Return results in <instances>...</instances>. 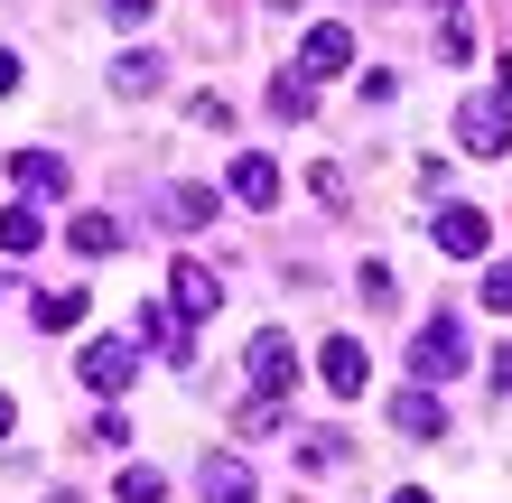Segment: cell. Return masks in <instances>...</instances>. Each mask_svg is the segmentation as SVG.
<instances>
[{"instance_id":"1","label":"cell","mask_w":512,"mask_h":503,"mask_svg":"<svg viewBox=\"0 0 512 503\" xmlns=\"http://www.w3.org/2000/svg\"><path fill=\"white\" fill-rule=\"evenodd\" d=\"M410 373H419V382L466 373V327H457V308H429V317H419V336H410Z\"/></svg>"},{"instance_id":"2","label":"cell","mask_w":512,"mask_h":503,"mask_svg":"<svg viewBox=\"0 0 512 503\" xmlns=\"http://www.w3.org/2000/svg\"><path fill=\"white\" fill-rule=\"evenodd\" d=\"M457 140H466L475 159H503V150H512V103L466 94V103H457Z\"/></svg>"},{"instance_id":"3","label":"cell","mask_w":512,"mask_h":503,"mask_svg":"<svg viewBox=\"0 0 512 503\" xmlns=\"http://www.w3.org/2000/svg\"><path fill=\"white\" fill-rule=\"evenodd\" d=\"M429 233H438L447 261H485V252H494V215H485V205H438Z\"/></svg>"},{"instance_id":"4","label":"cell","mask_w":512,"mask_h":503,"mask_svg":"<svg viewBox=\"0 0 512 503\" xmlns=\"http://www.w3.org/2000/svg\"><path fill=\"white\" fill-rule=\"evenodd\" d=\"M243 364H252V392H261V401H289V382H298V345H289L280 327H261Z\"/></svg>"},{"instance_id":"5","label":"cell","mask_w":512,"mask_h":503,"mask_svg":"<svg viewBox=\"0 0 512 503\" xmlns=\"http://www.w3.org/2000/svg\"><path fill=\"white\" fill-rule=\"evenodd\" d=\"M75 373H84V392H131V373H140V345H131V336H94Z\"/></svg>"},{"instance_id":"6","label":"cell","mask_w":512,"mask_h":503,"mask_svg":"<svg viewBox=\"0 0 512 503\" xmlns=\"http://www.w3.org/2000/svg\"><path fill=\"white\" fill-rule=\"evenodd\" d=\"M261 485H252V466L233 457V448H215V457H196V503H252Z\"/></svg>"},{"instance_id":"7","label":"cell","mask_w":512,"mask_h":503,"mask_svg":"<svg viewBox=\"0 0 512 503\" xmlns=\"http://www.w3.org/2000/svg\"><path fill=\"white\" fill-rule=\"evenodd\" d=\"M354 66V28H336V19H326V28H308V47H298V75H345Z\"/></svg>"},{"instance_id":"8","label":"cell","mask_w":512,"mask_h":503,"mask_svg":"<svg viewBox=\"0 0 512 503\" xmlns=\"http://www.w3.org/2000/svg\"><path fill=\"white\" fill-rule=\"evenodd\" d=\"M317 382H326V392H336V401H354V392H364V382H373L364 345H354V336H336V345L317 354Z\"/></svg>"},{"instance_id":"9","label":"cell","mask_w":512,"mask_h":503,"mask_svg":"<svg viewBox=\"0 0 512 503\" xmlns=\"http://www.w3.org/2000/svg\"><path fill=\"white\" fill-rule=\"evenodd\" d=\"M168 308H187V317H215V308H224V280L205 271V261H177V271H168Z\"/></svg>"},{"instance_id":"10","label":"cell","mask_w":512,"mask_h":503,"mask_svg":"<svg viewBox=\"0 0 512 503\" xmlns=\"http://www.w3.org/2000/svg\"><path fill=\"white\" fill-rule=\"evenodd\" d=\"M140 327H149V345H159L168 364H196V327H187V308H168V299H149V317H140Z\"/></svg>"},{"instance_id":"11","label":"cell","mask_w":512,"mask_h":503,"mask_svg":"<svg viewBox=\"0 0 512 503\" xmlns=\"http://www.w3.org/2000/svg\"><path fill=\"white\" fill-rule=\"evenodd\" d=\"M391 429H410V438H447V410L429 382H410V392H391Z\"/></svg>"},{"instance_id":"12","label":"cell","mask_w":512,"mask_h":503,"mask_svg":"<svg viewBox=\"0 0 512 503\" xmlns=\"http://www.w3.org/2000/svg\"><path fill=\"white\" fill-rule=\"evenodd\" d=\"M233 205H252V215H270V205H280V168H270L261 150L233 159Z\"/></svg>"},{"instance_id":"13","label":"cell","mask_w":512,"mask_h":503,"mask_svg":"<svg viewBox=\"0 0 512 503\" xmlns=\"http://www.w3.org/2000/svg\"><path fill=\"white\" fill-rule=\"evenodd\" d=\"M10 177H19V196H66V159L56 150H19Z\"/></svg>"},{"instance_id":"14","label":"cell","mask_w":512,"mask_h":503,"mask_svg":"<svg viewBox=\"0 0 512 503\" xmlns=\"http://www.w3.org/2000/svg\"><path fill=\"white\" fill-rule=\"evenodd\" d=\"M38 336H66V327H84V289H38Z\"/></svg>"},{"instance_id":"15","label":"cell","mask_w":512,"mask_h":503,"mask_svg":"<svg viewBox=\"0 0 512 503\" xmlns=\"http://www.w3.org/2000/svg\"><path fill=\"white\" fill-rule=\"evenodd\" d=\"M66 243H75L84 261H103V252H122V215H75V224H66Z\"/></svg>"},{"instance_id":"16","label":"cell","mask_w":512,"mask_h":503,"mask_svg":"<svg viewBox=\"0 0 512 503\" xmlns=\"http://www.w3.org/2000/svg\"><path fill=\"white\" fill-rule=\"evenodd\" d=\"M308 103H317V94H308V75H298V66L270 75V112H280V122H308Z\"/></svg>"},{"instance_id":"17","label":"cell","mask_w":512,"mask_h":503,"mask_svg":"<svg viewBox=\"0 0 512 503\" xmlns=\"http://www.w3.org/2000/svg\"><path fill=\"white\" fill-rule=\"evenodd\" d=\"M38 205H10V215H0V252H38Z\"/></svg>"},{"instance_id":"18","label":"cell","mask_w":512,"mask_h":503,"mask_svg":"<svg viewBox=\"0 0 512 503\" xmlns=\"http://www.w3.org/2000/svg\"><path fill=\"white\" fill-rule=\"evenodd\" d=\"M159 56H122V66H112V84H122V94H159Z\"/></svg>"},{"instance_id":"19","label":"cell","mask_w":512,"mask_h":503,"mask_svg":"<svg viewBox=\"0 0 512 503\" xmlns=\"http://www.w3.org/2000/svg\"><path fill=\"white\" fill-rule=\"evenodd\" d=\"M168 215L177 224H215V187H168Z\"/></svg>"},{"instance_id":"20","label":"cell","mask_w":512,"mask_h":503,"mask_svg":"<svg viewBox=\"0 0 512 503\" xmlns=\"http://www.w3.org/2000/svg\"><path fill=\"white\" fill-rule=\"evenodd\" d=\"M122 503H168V476L159 466H122Z\"/></svg>"},{"instance_id":"21","label":"cell","mask_w":512,"mask_h":503,"mask_svg":"<svg viewBox=\"0 0 512 503\" xmlns=\"http://www.w3.org/2000/svg\"><path fill=\"white\" fill-rule=\"evenodd\" d=\"M485 308L512 317V261H494V271H485Z\"/></svg>"},{"instance_id":"22","label":"cell","mask_w":512,"mask_h":503,"mask_svg":"<svg viewBox=\"0 0 512 503\" xmlns=\"http://www.w3.org/2000/svg\"><path fill=\"white\" fill-rule=\"evenodd\" d=\"M103 10H112V28H140L149 10H159V0H103Z\"/></svg>"},{"instance_id":"23","label":"cell","mask_w":512,"mask_h":503,"mask_svg":"<svg viewBox=\"0 0 512 503\" xmlns=\"http://www.w3.org/2000/svg\"><path fill=\"white\" fill-rule=\"evenodd\" d=\"M10 94H19V56L0 47V103H10Z\"/></svg>"},{"instance_id":"24","label":"cell","mask_w":512,"mask_h":503,"mask_svg":"<svg viewBox=\"0 0 512 503\" xmlns=\"http://www.w3.org/2000/svg\"><path fill=\"white\" fill-rule=\"evenodd\" d=\"M494 382H503V392H512V354H494Z\"/></svg>"},{"instance_id":"25","label":"cell","mask_w":512,"mask_h":503,"mask_svg":"<svg viewBox=\"0 0 512 503\" xmlns=\"http://www.w3.org/2000/svg\"><path fill=\"white\" fill-rule=\"evenodd\" d=\"M494 84H503V103H512V56H503V66H494Z\"/></svg>"},{"instance_id":"26","label":"cell","mask_w":512,"mask_h":503,"mask_svg":"<svg viewBox=\"0 0 512 503\" xmlns=\"http://www.w3.org/2000/svg\"><path fill=\"white\" fill-rule=\"evenodd\" d=\"M10 420H19V410H10V392H0V438H10Z\"/></svg>"},{"instance_id":"27","label":"cell","mask_w":512,"mask_h":503,"mask_svg":"<svg viewBox=\"0 0 512 503\" xmlns=\"http://www.w3.org/2000/svg\"><path fill=\"white\" fill-rule=\"evenodd\" d=\"M391 503H429V494H391Z\"/></svg>"},{"instance_id":"28","label":"cell","mask_w":512,"mask_h":503,"mask_svg":"<svg viewBox=\"0 0 512 503\" xmlns=\"http://www.w3.org/2000/svg\"><path fill=\"white\" fill-rule=\"evenodd\" d=\"M47 503H75V494H47Z\"/></svg>"}]
</instances>
